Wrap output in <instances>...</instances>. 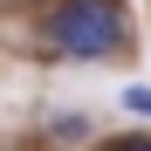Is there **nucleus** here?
<instances>
[{"label":"nucleus","mask_w":151,"mask_h":151,"mask_svg":"<svg viewBox=\"0 0 151 151\" xmlns=\"http://www.w3.org/2000/svg\"><path fill=\"white\" fill-rule=\"evenodd\" d=\"M124 110H137V117H151V89H144V83H131V89H124Z\"/></svg>","instance_id":"f03ea898"},{"label":"nucleus","mask_w":151,"mask_h":151,"mask_svg":"<svg viewBox=\"0 0 151 151\" xmlns=\"http://www.w3.org/2000/svg\"><path fill=\"white\" fill-rule=\"evenodd\" d=\"M110 151H151V137H117Z\"/></svg>","instance_id":"7ed1b4c3"},{"label":"nucleus","mask_w":151,"mask_h":151,"mask_svg":"<svg viewBox=\"0 0 151 151\" xmlns=\"http://www.w3.org/2000/svg\"><path fill=\"white\" fill-rule=\"evenodd\" d=\"M124 35H131L124 0H62V7H48V41H55L69 62L124 55Z\"/></svg>","instance_id":"f257e3e1"}]
</instances>
